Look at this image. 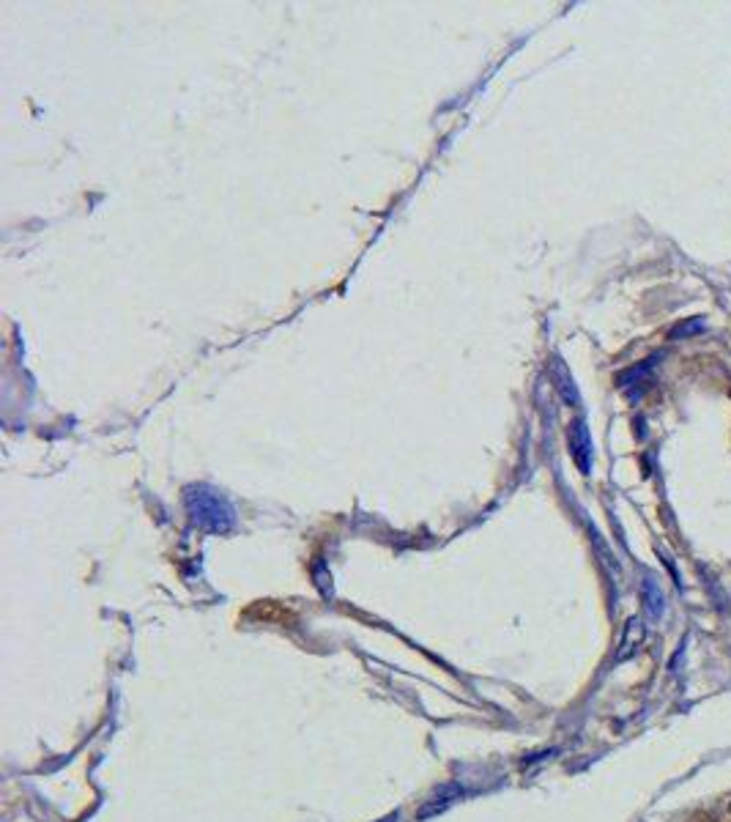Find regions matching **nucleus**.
<instances>
[{"mask_svg":"<svg viewBox=\"0 0 731 822\" xmlns=\"http://www.w3.org/2000/svg\"><path fill=\"white\" fill-rule=\"evenodd\" d=\"M570 444H572V455H575V460H578V466H581L584 472H589V460H592V441H589V434H586L584 422H572Z\"/></svg>","mask_w":731,"mask_h":822,"instance_id":"obj_1","label":"nucleus"},{"mask_svg":"<svg viewBox=\"0 0 731 822\" xmlns=\"http://www.w3.org/2000/svg\"><path fill=\"white\" fill-rule=\"evenodd\" d=\"M644 636H646L644 625H641L639 619H630V622H627V628H624L622 644H619L617 661H627V658H633V655L639 653V647L644 644Z\"/></svg>","mask_w":731,"mask_h":822,"instance_id":"obj_2","label":"nucleus"},{"mask_svg":"<svg viewBox=\"0 0 731 822\" xmlns=\"http://www.w3.org/2000/svg\"><path fill=\"white\" fill-rule=\"evenodd\" d=\"M460 798V787H455V784H449V787H441L438 792H435L433 798L425 800V806L416 811V817L419 820H425V817H433V814H438V811H444L452 800Z\"/></svg>","mask_w":731,"mask_h":822,"instance_id":"obj_3","label":"nucleus"},{"mask_svg":"<svg viewBox=\"0 0 731 822\" xmlns=\"http://www.w3.org/2000/svg\"><path fill=\"white\" fill-rule=\"evenodd\" d=\"M644 600H646V612H649L652 616L663 614V592L658 590V584H655L652 578L644 584Z\"/></svg>","mask_w":731,"mask_h":822,"instance_id":"obj_4","label":"nucleus"},{"mask_svg":"<svg viewBox=\"0 0 731 822\" xmlns=\"http://www.w3.org/2000/svg\"><path fill=\"white\" fill-rule=\"evenodd\" d=\"M693 332H701V321H696V323H690V326H679V329H674V338H679V335H693Z\"/></svg>","mask_w":731,"mask_h":822,"instance_id":"obj_5","label":"nucleus"}]
</instances>
